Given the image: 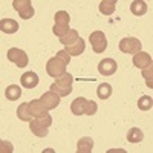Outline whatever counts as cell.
Masks as SVG:
<instances>
[{
  "label": "cell",
  "instance_id": "52a82bcc",
  "mask_svg": "<svg viewBox=\"0 0 153 153\" xmlns=\"http://www.w3.org/2000/svg\"><path fill=\"white\" fill-rule=\"evenodd\" d=\"M117 69H118V65L113 58H104V60H101L98 63V72L101 75H104V76L113 75L115 72H117Z\"/></svg>",
  "mask_w": 153,
  "mask_h": 153
},
{
  "label": "cell",
  "instance_id": "ffe728a7",
  "mask_svg": "<svg viewBox=\"0 0 153 153\" xmlns=\"http://www.w3.org/2000/svg\"><path fill=\"white\" fill-rule=\"evenodd\" d=\"M80 38V35H78V32H76L75 29H69L66 34H63L61 37H60V42L65 45L66 48L68 46H71V45H74L76 40Z\"/></svg>",
  "mask_w": 153,
  "mask_h": 153
},
{
  "label": "cell",
  "instance_id": "9a60e30c",
  "mask_svg": "<svg viewBox=\"0 0 153 153\" xmlns=\"http://www.w3.org/2000/svg\"><path fill=\"white\" fill-rule=\"evenodd\" d=\"M0 31L5 34H16L19 31V23L12 19H3L0 22Z\"/></svg>",
  "mask_w": 153,
  "mask_h": 153
},
{
  "label": "cell",
  "instance_id": "484cf974",
  "mask_svg": "<svg viewBox=\"0 0 153 153\" xmlns=\"http://www.w3.org/2000/svg\"><path fill=\"white\" fill-rule=\"evenodd\" d=\"M143 76H144V80H146V84L152 89L153 87V66H149L146 69H143Z\"/></svg>",
  "mask_w": 153,
  "mask_h": 153
},
{
  "label": "cell",
  "instance_id": "44dd1931",
  "mask_svg": "<svg viewBox=\"0 0 153 153\" xmlns=\"http://www.w3.org/2000/svg\"><path fill=\"white\" fill-rule=\"evenodd\" d=\"M115 9H117V2H115V0H101V3H100L101 14L112 16L115 12Z\"/></svg>",
  "mask_w": 153,
  "mask_h": 153
},
{
  "label": "cell",
  "instance_id": "83f0119b",
  "mask_svg": "<svg viewBox=\"0 0 153 153\" xmlns=\"http://www.w3.org/2000/svg\"><path fill=\"white\" fill-rule=\"evenodd\" d=\"M69 29H71V28H69V25H55V23H54L52 32H54V34H55V35H57V37L60 38V37H61L63 34H66V32H68Z\"/></svg>",
  "mask_w": 153,
  "mask_h": 153
},
{
  "label": "cell",
  "instance_id": "8fae6325",
  "mask_svg": "<svg viewBox=\"0 0 153 153\" xmlns=\"http://www.w3.org/2000/svg\"><path fill=\"white\" fill-rule=\"evenodd\" d=\"M29 110L32 113V117H35V118H40V117H43V115L48 113V107L42 103V100L29 101Z\"/></svg>",
  "mask_w": 153,
  "mask_h": 153
},
{
  "label": "cell",
  "instance_id": "9c48e42d",
  "mask_svg": "<svg viewBox=\"0 0 153 153\" xmlns=\"http://www.w3.org/2000/svg\"><path fill=\"white\" fill-rule=\"evenodd\" d=\"M40 100H42V103L48 107V110L55 109V107H58V104H60V97H58L55 92H52V91L43 94Z\"/></svg>",
  "mask_w": 153,
  "mask_h": 153
},
{
  "label": "cell",
  "instance_id": "3957f363",
  "mask_svg": "<svg viewBox=\"0 0 153 153\" xmlns=\"http://www.w3.org/2000/svg\"><path fill=\"white\" fill-rule=\"evenodd\" d=\"M89 43H91L92 49L95 54H101L104 52L106 48H107V38H106V34L103 31H95L89 35Z\"/></svg>",
  "mask_w": 153,
  "mask_h": 153
},
{
  "label": "cell",
  "instance_id": "30bf717a",
  "mask_svg": "<svg viewBox=\"0 0 153 153\" xmlns=\"http://www.w3.org/2000/svg\"><path fill=\"white\" fill-rule=\"evenodd\" d=\"M152 57L147 54V52H136L133 55V65L135 68H139V69H146L149 66H152Z\"/></svg>",
  "mask_w": 153,
  "mask_h": 153
},
{
  "label": "cell",
  "instance_id": "5b68a950",
  "mask_svg": "<svg viewBox=\"0 0 153 153\" xmlns=\"http://www.w3.org/2000/svg\"><path fill=\"white\" fill-rule=\"evenodd\" d=\"M8 60L11 63H14V65H17L19 68H25L29 63L28 54L23 49H19V48H11L8 51Z\"/></svg>",
  "mask_w": 153,
  "mask_h": 153
},
{
  "label": "cell",
  "instance_id": "d6986e66",
  "mask_svg": "<svg viewBox=\"0 0 153 153\" xmlns=\"http://www.w3.org/2000/svg\"><path fill=\"white\" fill-rule=\"evenodd\" d=\"M144 139V133L141 129H138V127H132V129L127 132V141L132 143V144H138L141 143Z\"/></svg>",
  "mask_w": 153,
  "mask_h": 153
},
{
  "label": "cell",
  "instance_id": "4fadbf2b",
  "mask_svg": "<svg viewBox=\"0 0 153 153\" xmlns=\"http://www.w3.org/2000/svg\"><path fill=\"white\" fill-rule=\"evenodd\" d=\"M86 103H87V100H86L84 97L75 98V100L72 101V104H71V112L75 115V117H81V115H84Z\"/></svg>",
  "mask_w": 153,
  "mask_h": 153
},
{
  "label": "cell",
  "instance_id": "ba28073f",
  "mask_svg": "<svg viewBox=\"0 0 153 153\" xmlns=\"http://www.w3.org/2000/svg\"><path fill=\"white\" fill-rule=\"evenodd\" d=\"M38 75L35 74V72H32V71H29V72H25L22 76H20V83H22V86L23 87H26V89H34V87H37V84H38Z\"/></svg>",
  "mask_w": 153,
  "mask_h": 153
},
{
  "label": "cell",
  "instance_id": "277c9868",
  "mask_svg": "<svg viewBox=\"0 0 153 153\" xmlns=\"http://www.w3.org/2000/svg\"><path fill=\"white\" fill-rule=\"evenodd\" d=\"M141 48L143 43L135 37H126L120 42V51L123 54H136V52H141Z\"/></svg>",
  "mask_w": 153,
  "mask_h": 153
},
{
  "label": "cell",
  "instance_id": "7a4b0ae2",
  "mask_svg": "<svg viewBox=\"0 0 153 153\" xmlns=\"http://www.w3.org/2000/svg\"><path fill=\"white\" fill-rule=\"evenodd\" d=\"M66 63L60 60L58 57H54V58H49L48 63H46V72L49 76H52V78H58L60 75H63L66 72Z\"/></svg>",
  "mask_w": 153,
  "mask_h": 153
},
{
  "label": "cell",
  "instance_id": "7c38bea8",
  "mask_svg": "<svg viewBox=\"0 0 153 153\" xmlns=\"http://www.w3.org/2000/svg\"><path fill=\"white\" fill-rule=\"evenodd\" d=\"M84 49H86V43H84V40L80 37L78 40H76L74 45H71V46H68L65 51L71 55V57H78V55H81L83 52H84Z\"/></svg>",
  "mask_w": 153,
  "mask_h": 153
},
{
  "label": "cell",
  "instance_id": "e0dca14e",
  "mask_svg": "<svg viewBox=\"0 0 153 153\" xmlns=\"http://www.w3.org/2000/svg\"><path fill=\"white\" fill-rule=\"evenodd\" d=\"M29 129H31V132H32L35 136H38V138H45V136H48V127L42 126L40 123H37V120L29 121Z\"/></svg>",
  "mask_w": 153,
  "mask_h": 153
},
{
  "label": "cell",
  "instance_id": "5bb4252c",
  "mask_svg": "<svg viewBox=\"0 0 153 153\" xmlns=\"http://www.w3.org/2000/svg\"><path fill=\"white\" fill-rule=\"evenodd\" d=\"M92 149H94V139L89 136L80 138L78 143H76V153H91Z\"/></svg>",
  "mask_w": 153,
  "mask_h": 153
},
{
  "label": "cell",
  "instance_id": "8992f818",
  "mask_svg": "<svg viewBox=\"0 0 153 153\" xmlns=\"http://www.w3.org/2000/svg\"><path fill=\"white\" fill-rule=\"evenodd\" d=\"M12 6L14 9L19 12V16L23 19V20H28L31 17H34V8L31 5V0H14L12 2Z\"/></svg>",
  "mask_w": 153,
  "mask_h": 153
},
{
  "label": "cell",
  "instance_id": "6da1fadb",
  "mask_svg": "<svg viewBox=\"0 0 153 153\" xmlns=\"http://www.w3.org/2000/svg\"><path fill=\"white\" fill-rule=\"evenodd\" d=\"M72 83H74V76L71 74L65 72L58 78H55V81L51 84L49 89L52 92H55L58 97H68L72 92Z\"/></svg>",
  "mask_w": 153,
  "mask_h": 153
},
{
  "label": "cell",
  "instance_id": "4316f807",
  "mask_svg": "<svg viewBox=\"0 0 153 153\" xmlns=\"http://www.w3.org/2000/svg\"><path fill=\"white\" fill-rule=\"evenodd\" d=\"M98 110V106L95 101L92 100H87V103H86V107H84V115H87V117H92V115H95Z\"/></svg>",
  "mask_w": 153,
  "mask_h": 153
},
{
  "label": "cell",
  "instance_id": "4dcf8cb0",
  "mask_svg": "<svg viewBox=\"0 0 153 153\" xmlns=\"http://www.w3.org/2000/svg\"><path fill=\"white\" fill-rule=\"evenodd\" d=\"M55 57H58L60 60H63V61L66 63V65H69V63H71V55L66 52V51H60V52H57Z\"/></svg>",
  "mask_w": 153,
  "mask_h": 153
},
{
  "label": "cell",
  "instance_id": "cb8c5ba5",
  "mask_svg": "<svg viewBox=\"0 0 153 153\" xmlns=\"http://www.w3.org/2000/svg\"><path fill=\"white\" fill-rule=\"evenodd\" d=\"M153 107V100H152V97H149V95H143L141 98L138 100V109L139 110H150Z\"/></svg>",
  "mask_w": 153,
  "mask_h": 153
},
{
  "label": "cell",
  "instance_id": "2e32d148",
  "mask_svg": "<svg viewBox=\"0 0 153 153\" xmlns=\"http://www.w3.org/2000/svg\"><path fill=\"white\" fill-rule=\"evenodd\" d=\"M17 118L22 121H32V113L29 110V103H22L17 107Z\"/></svg>",
  "mask_w": 153,
  "mask_h": 153
},
{
  "label": "cell",
  "instance_id": "7402d4cb",
  "mask_svg": "<svg viewBox=\"0 0 153 153\" xmlns=\"http://www.w3.org/2000/svg\"><path fill=\"white\" fill-rule=\"evenodd\" d=\"M5 97L9 100V101H17L20 97H22V89L17 86V84H11L5 89Z\"/></svg>",
  "mask_w": 153,
  "mask_h": 153
},
{
  "label": "cell",
  "instance_id": "f1b7e54d",
  "mask_svg": "<svg viewBox=\"0 0 153 153\" xmlns=\"http://www.w3.org/2000/svg\"><path fill=\"white\" fill-rule=\"evenodd\" d=\"M35 120H37V123H40L42 126L48 127V129H49V126H52V117H51L49 113L43 115V117H40V118H35Z\"/></svg>",
  "mask_w": 153,
  "mask_h": 153
},
{
  "label": "cell",
  "instance_id": "ac0fdd59",
  "mask_svg": "<svg viewBox=\"0 0 153 153\" xmlns=\"http://www.w3.org/2000/svg\"><path fill=\"white\" fill-rule=\"evenodd\" d=\"M130 11L133 16H144L147 12V3L144 0H135V2L130 3Z\"/></svg>",
  "mask_w": 153,
  "mask_h": 153
},
{
  "label": "cell",
  "instance_id": "f546056e",
  "mask_svg": "<svg viewBox=\"0 0 153 153\" xmlns=\"http://www.w3.org/2000/svg\"><path fill=\"white\" fill-rule=\"evenodd\" d=\"M12 150H14V147H12L11 143H8V141L0 143V152L2 153H12Z\"/></svg>",
  "mask_w": 153,
  "mask_h": 153
},
{
  "label": "cell",
  "instance_id": "603a6c76",
  "mask_svg": "<svg viewBox=\"0 0 153 153\" xmlns=\"http://www.w3.org/2000/svg\"><path fill=\"white\" fill-rule=\"evenodd\" d=\"M97 95L100 100H107L112 95V86L109 83H101L97 89Z\"/></svg>",
  "mask_w": 153,
  "mask_h": 153
},
{
  "label": "cell",
  "instance_id": "d4e9b609",
  "mask_svg": "<svg viewBox=\"0 0 153 153\" xmlns=\"http://www.w3.org/2000/svg\"><path fill=\"white\" fill-rule=\"evenodd\" d=\"M71 22V16L66 11H57L54 16V23L55 25H69Z\"/></svg>",
  "mask_w": 153,
  "mask_h": 153
}]
</instances>
